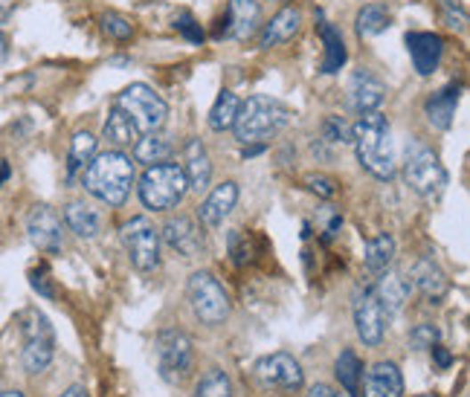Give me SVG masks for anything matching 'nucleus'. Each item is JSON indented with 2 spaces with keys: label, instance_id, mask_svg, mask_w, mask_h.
<instances>
[{
  "label": "nucleus",
  "instance_id": "nucleus-1",
  "mask_svg": "<svg viewBox=\"0 0 470 397\" xmlns=\"http://www.w3.org/2000/svg\"><path fill=\"white\" fill-rule=\"evenodd\" d=\"M352 142L357 160L369 174L377 180L395 177V145H392V131L384 113L366 110L361 122L352 128Z\"/></svg>",
  "mask_w": 470,
  "mask_h": 397
},
{
  "label": "nucleus",
  "instance_id": "nucleus-2",
  "mask_svg": "<svg viewBox=\"0 0 470 397\" xmlns=\"http://www.w3.org/2000/svg\"><path fill=\"white\" fill-rule=\"evenodd\" d=\"M85 189L108 207H122L134 186V163L122 151H105L93 157L82 177Z\"/></svg>",
  "mask_w": 470,
  "mask_h": 397
},
{
  "label": "nucleus",
  "instance_id": "nucleus-3",
  "mask_svg": "<svg viewBox=\"0 0 470 397\" xmlns=\"http://www.w3.org/2000/svg\"><path fill=\"white\" fill-rule=\"evenodd\" d=\"M288 122H290V110L279 99L250 96L247 101H241L239 113H235L232 131L241 145H264L276 134H282Z\"/></svg>",
  "mask_w": 470,
  "mask_h": 397
},
{
  "label": "nucleus",
  "instance_id": "nucleus-4",
  "mask_svg": "<svg viewBox=\"0 0 470 397\" xmlns=\"http://www.w3.org/2000/svg\"><path fill=\"white\" fill-rule=\"evenodd\" d=\"M186 174L177 163H157L145 168L140 180V200L154 212H169L186 198Z\"/></svg>",
  "mask_w": 470,
  "mask_h": 397
},
{
  "label": "nucleus",
  "instance_id": "nucleus-5",
  "mask_svg": "<svg viewBox=\"0 0 470 397\" xmlns=\"http://www.w3.org/2000/svg\"><path fill=\"white\" fill-rule=\"evenodd\" d=\"M20 334H24V351H20V362L29 374L47 371L55 354V334L50 320L38 308H29L20 313Z\"/></svg>",
  "mask_w": 470,
  "mask_h": 397
},
{
  "label": "nucleus",
  "instance_id": "nucleus-6",
  "mask_svg": "<svg viewBox=\"0 0 470 397\" xmlns=\"http://www.w3.org/2000/svg\"><path fill=\"white\" fill-rule=\"evenodd\" d=\"M114 105L119 110H126L131 122L137 125L140 134H154L163 128L166 117H169V105H166V99L160 93H154V87L149 85H128L122 93L117 96Z\"/></svg>",
  "mask_w": 470,
  "mask_h": 397
},
{
  "label": "nucleus",
  "instance_id": "nucleus-7",
  "mask_svg": "<svg viewBox=\"0 0 470 397\" xmlns=\"http://www.w3.org/2000/svg\"><path fill=\"white\" fill-rule=\"evenodd\" d=\"M404 177H407V186L427 200L439 198L447 186V172L439 160V154L424 149V145H412V149H407Z\"/></svg>",
  "mask_w": 470,
  "mask_h": 397
},
{
  "label": "nucleus",
  "instance_id": "nucleus-8",
  "mask_svg": "<svg viewBox=\"0 0 470 397\" xmlns=\"http://www.w3.org/2000/svg\"><path fill=\"white\" fill-rule=\"evenodd\" d=\"M186 296L192 304L195 316L204 325H223L230 316V296L227 290L218 285L215 276L209 273H192L186 285Z\"/></svg>",
  "mask_w": 470,
  "mask_h": 397
},
{
  "label": "nucleus",
  "instance_id": "nucleus-9",
  "mask_svg": "<svg viewBox=\"0 0 470 397\" xmlns=\"http://www.w3.org/2000/svg\"><path fill=\"white\" fill-rule=\"evenodd\" d=\"M122 247L131 258V264L140 273H151L160 267V232L154 230L149 218H131L122 226Z\"/></svg>",
  "mask_w": 470,
  "mask_h": 397
},
{
  "label": "nucleus",
  "instance_id": "nucleus-10",
  "mask_svg": "<svg viewBox=\"0 0 470 397\" xmlns=\"http://www.w3.org/2000/svg\"><path fill=\"white\" fill-rule=\"evenodd\" d=\"M157 362H160L163 380H186L189 371H192V343H189V336L177 328L160 331V336H157Z\"/></svg>",
  "mask_w": 470,
  "mask_h": 397
},
{
  "label": "nucleus",
  "instance_id": "nucleus-11",
  "mask_svg": "<svg viewBox=\"0 0 470 397\" xmlns=\"http://www.w3.org/2000/svg\"><path fill=\"white\" fill-rule=\"evenodd\" d=\"M386 320H389V313L384 311V304H380L372 288L357 293L354 296V325H357V334H361L366 345H377L380 339H384Z\"/></svg>",
  "mask_w": 470,
  "mask_h": 397
},
{
  "label": "nucleus",
  "instance_id": "nucleus-12",
  "mask_svg": "<svg viewBox=\"0 0 470 397\" xmlns=\"http://www.w3.org/2000/svg\"><path fill=\"white\" fill-rule=\"evenodd\" d=\"M255 377H259L262 385H267V389H285V392H294L305 383L302 366L290 354L262 357L259 362H255Z\"/></svg>",
  "mask_w": 470,
  "mask_h": 397
},
{
  "label": "nucleus",
  "instance_id": "nucleus-13",
  "mask_svg": "<svg viewBox=\"0 0 470 397\" xmlns=\"http://www.w3.org/2000/svg\"><path fill=\"white\" fill-rule=\"evenodd\" d=\"M27 235L41 253H61L64 247V226L61 218L50 207H36L27 218Z\"/></svg>",
  "mask_w": 470,
  "mask_h": 397
},
{
  "label": "nucleus",
  "instance_id": "nucleus-14",
  "mask_svg": "<svg viewBox=\"0 0 470 397\" xmlns=\"http://www.w3.org/2000/svg\"><path fill=\"white\" fill-rule=\"evenodd\" d=\"M221 24H223V36H230L235 41H247L262 27V6L255 0H230L227 18Z\"/></svg>",
  "mask_w": 470,
  "mask_h": 397
},
{
  "label": "nucleus",
  "instance_id": "nucleus-15",
  "mask_svg": "<svg viewBox=\"0 0 470 397\" xmlns=\"http://www.w3.org/2000/svg\"><path fill=\"white\" fill-rule=\"evenodd\" d=\"M361 397H404V374L395 362H375L361 383Z\"/></svg>",
  "mask_w": 470,
  "mask_h": 397
},
{
  "label": "nucleus",
  "instance_id": "nucleus-16",
  "mask_svg": "<svg viewBox=\"0 0 470 397\" xmlns=\"http://www.w3.org/2000/svg\"><path fill=\"white\" fill-rule=\"evenodd\" d=\"M407 50H409V59H412V67H416V73L433 76L435 67H439V61H442L444 41L439 36H433V32H409Z\"/></svg>",
  "mask_w": 470,
  "mask_h": 397
},
{
  "label": "nucleus",
  "instance_id": "nucleus-17",
  "mask_svg": "<svg viewBox=\"0 0 470 397\" xmlns=\"http://www.w3.org/2000/svg\"><path fill=\"white\" fill-rule=\"evenodd\" d=\"M163 238L177 255L183 258H195L200 249H204V235H200V226L181 215V218H172L169 223L163 226Z\"/></svg>",
  "mask_w": 470,
  "mask_h": 397
},
{
  "label": "nucleus",
  "instance_id": "nucleus-18",
  "mask_svg": "<svg viewBox=\"0 0 470 397\" xmlns=\"http://www.w3.org/2000/svg\"><path fill=\"white\" fill-rule=\"evenodd\" d=\"M235 203H239V183H232V180H227V183H221L209 191V198L200 203L198 209V218L204 226H221L223 218L235 209Z\"/></svg>",
  "mask_w": 470,
  "mask_h": 397
},
{
  "label": "nucleus",
  "instance_id": "nucleus-19",
  "mask_svg": "<svg viewBox=\"0 0 470 397\" xmlns=\"http://www.w3.org/2000/svg\"><path fill=\"white\" fill-rule=\"evenodd\" d=\"M409 288H416L421 296L430 299V302H442L447 296V290H450V285H447V276L442 273V267L435 264V261H430V258H418L416 264H412Z\"/></svg>",
  "mask_w": 470,
  "mask_h": 397
},
{
  "label": "nucleus",
  "instance_id": "nucleus-20",
  "mask_svg": "<svg viewBox=\"0 0 470 397\" xmlns=\"http://www.w3.org/2000/svg\"><path fill=\"white\" fill-rule=\"evenodd\" d=\"M349 93H352V105L361 113L377 110L386 99V85L372 70H357L349 82Z\"/></svg>",
  "mask_w": 470,
  "mask_h": 397
},
{
  "label": "nucleus",
  "instance_id": "nucleus-21",
  "mask_svg": "<svg viewBox=\"0 0 470 397\" xmlns=\"http://www.w3.org/2000/svg\"><path fill=\"white\" fill-rule=\"evenodd\" d=\"M183 174H186V186L192 191H204L212 180V163H209V154L204 149L200 140H189L186 149H183Z\"/></svg>",
  "mask_w": 470,
  "mask_h": 397
},
{
  "label": "nucleus",
  "instance_id": "nucleus-22",
  "mask_svg": "<svg viewBox=\"0 0 470 397\" xmlns=\"http://www.w3.org/2000/svg\"><path fill=\"white\" fill-rule=\"evenodd\" d=\"M458 93H462V85H447L442 87L439 93H433L427 99V119L433 128L439 131H447L453 125V117H456V108H458Z\"/></svg>",
  "mask_w": 470,
  "mask_h": 397
},
{
  "label": "nucleus",
  "instance_id": "nucleus-23",
  "mask_svg": "<svg viewBox=\"0 0 470 397\" xmlns=\"http://www.w3.org/2000/svg\"><path fill=\"white\" fill-rule=\"evenodd\" d=\"M302 15L296 6H285L271 18V24H264L262 29V47H276V44L290 41L299 32Z\"/></svg>",
  "mask_w": 470,
  "mask_h": 397
},
{
  "label": "nucleus",
  "instance_id": "nucleus-24",
  "mask_svg": "<svg viewBox=\"0 0 470 397\" xmlns=\"http://www.w3.org/2000/svg\"><path fill=\"white\" fill-rule=\"evenodd\" d=\"M64 223L70 226V232H76L78 238H85V241H91V238H96L99 230H102V218H99V212L85 200L67 203L64 207Z\"/></svg>",
  "mask_w": 470,
  "mask_h": 397
},
{
  "label": "nucleus",
  "instance_id": "nucleus-25",
  "mask_svg": "<svg viewBox=\"0 0 470 397\" xmlns=\"http://www.w3.org/2000/svg\"><path fill=\"white\" fill-rule=\"evenodd\" d=\"M102 134H105V140H108L110 145H117V149H134V142L142 137V134L137 131V125L131 122L128 113L119 110L117 105L110 108Z\"/></svg>",
  "mask_w": 470,
  "mask_h": 397
},
{
  "label": "nucleus",
  "instance_id": "nucleus-26",
  "mask_svg": "<svg viewBox=\"0 0 470 397\" xmlns=\"http://www.w3.org/2000/svg\"><path fill=\"white\" fill-rule=\"evenodd\" d=\"M320 38H322V64H320V73H337L340 67L345 64V41L340 36L337 27L331 24H320Z\"/></svg>",
  "mask_w": 470,
  "mask_h": 397
},
{
  "label": "nucleus",
  "instance_id": "nucleus-27",
  "mask_svg": "<svg viewBox=\"0 0 470 397\" xmlns=\"http://www.w3.org/2000/svg\"><path fill=\"white\" fill-rule=\"evenodd\" d=\"M372 290H375V296L380 299V304H384V311L389 316L404 308V302L409 296V285L401 276H395V273H384L377 279V285Z\"/></svg>",
  "mask_w": 470,
  "mask_h": 397
},
{
  "label": "nucleus",
  "instance_id": "nucleus-28",
  "mask_svg": "<svg viewBox=\"0 0 470 397\" xmlns=\"http://www.w3.org/2000/svg\"><path fill=\"white\" fill-rule=\"evenodd\" d=\"M392 258H395V238L392 235L384 232V235H377L366 244L363 264L372 276H384L389 270V264H392Z\"/></svg>",
  "mask_w": 470,
  "mask_h": 397
},
{
  "label": "nucleus",
  "instance_id": "nucleus-29",
  "mask_svg": "<svg viewBox=\"0 0 470 397\" xmlns=\"http://www.w3.org/2000/svg\"><path fill=\"white\" fill-rule=\"evenodd\" d=\"M334 374H337V380L345 392L352 397H361V383H363V362L361 357L354 354L352 348H345L343 354L334 362Z\"/></svg>",
  "mask_w": 470,
  "mask_h": 397
},
{
  "label": "nucleus",
  "instance_id": "nucleus-30",
  "mask_svg": "<svg viewBox=\"0 0 470 397\" xmlns=\"http://www.w3.org/2000/svg\"><path fill=\"white\" fill-rule=\"evenodd\" d=\"M172 157V142L160 137V134H145L137 142H134V160L145 163V166H157V163H166Z\"/></svg>",
  "mask_w": 470,
  "mask_h": 397
},
{
  "label": "nucleus",
  "instance_id": "nucleus-31",
  "mask_svg": "<svg viewBox=\"0 0 470 397\" xmlns=\"http://www.w3.org/2000/svg\"><path fill=\"white\" fill-rule=\"evenodd\" d=\"M96 157V137L91 131H78L70 140V154H67V174H76Z\"/></svg>",
  "mask_w": 470,
  "mask_h": 397
},
{
  "label": "nucleus",
  "instance_id": "nucleus-32",
  "mask_svg": "<svg viewBox=\"0 0 470 397\" xmlns=\"http://www.w3.org/2000/svg\"><path fill=\"white\" fill-rule=\"evenodd\" d=\"M239 108H241L239 96H235L232 90H221L218 99H215V105H212V110H209V128L218 131V134L221 131H230Z\"/></svg>",
  "mask_w": 470,
  "mask_h": 397
},
{
  "label": "nucleus",
  "instance_id": "nucleus-33",
  "mask_svg": "<svg viewBox=\"0 0 470 397\" xmlns=\"http://www.w3.org/2000/svg\"><path fill=\"white\" fill-rule=\"evenodd\" d=\"M386 27H389V12L384 6L369 4L357 12V36L361 38H375L380 32H386Z\"/></svg>",
  "mask_w": 470,
  "mask_h": 397
},
{
  "label": "nucleus",
  "instance_id": "nucleus-34",
  "mask_svg": "<svg viewBox=\"0 0 470 397\" xmlns=\"http://www.w3.org/2000/svg\"><path fill=\"white\" fill-rule=\"evenodd\" d=\"M195 397H232V383L221 369H209L195 385Z\"/></svg>",
  "mask_w": 470,
  "mask_h": 397
},
{
  "label": "nucleus",
  "instance_id": "nucleus-35",
  "mask_svg": "<svg viewBox=\"0 0 470 397\" xmlns=\"http://www.w3.org/2000/svg\"><path fill=\"white\" fill-rule=\"evenodd\" d=\"M102 32L114 41H128L134 36V24L119 12H105L102 15Z\"/></svg>",
  "mask_w": 470,
  "mask_h": 397
},
{
  "label": "nucleus",
  "instance_id": "nucleus-36",
  "mask_svg": "<svg viewBox=\"0 0 470 397\" xmlns=\"http://www.w3.org/2000/svg\"><path fill=\"white\" fill-rule=\"evenodd\" d=\"M322 140L337 145V142H352V128L340 117H328L322 122Z\"/></svg>",
  "mask_w": 470,
  "mask_h": 397
},
{
  "label": "nucleus",
  "instance_id": "nucleus-37",
  "mask_svg": "<svg viewBox=\"0 0 470 397\" xmlns=\"http://www.w3.org/2000/svg\"><path fill=\"white\" fill-rule=\"evenodd\" d=\"M435 343H439V328L435 325H416L409 331V345L412 348H418V351H424V348H433Z\"/></svg>",
  "mask_w": 470,
  "mask_h": 397
},
{
  "label": "nucleus",
  "instance_id": "nucleus-38",
  "mask_svg": "<svg viewBox=\"0 0 470 397\" xmlns=\"http://www.w3.org/2000/svg\"><path fill=\"white\" fill-rule=\"evenodd\" d=\"M174 27H177V32L186 38V41H192V44H200L204 41V29H200V24L198 20L189 15V12H181L177 15V20H174Z\"/></svg>",
  "mask_w": 470,
  "mask_h": 397
},
{
  "label": "nucleus",
  "instance_id": "nucleus-39",
  "mask_svg": "<svg viewBox=\"0 0 470 397\" xmlns=\"http://www.w3.org/2000/svg\"><path fill=\"white\" fill-rule=\"evenodd\" d=\"M29 285H32V290H38L41 296H47V299L55 296V290H53V285H50V276H47V267L32 270V273H29Z\"/></svg>",
  "mask_w": 470,
  "mask_h": 397
},
{
  "label": "nucleus",
  "instance_id": "nucleus-40",
  "mask_svg": "<svg viewBox=\"0 0 470 397\" xmlns=\"http://www.w3.org/2000/svg\"><path fill=\"white\" fill-rule=\"evenodd\" d=\"M230 253H232V258H235V264H244V261L250 258L247 244L241 247V230H232V232H230Z\"/></svg>",
  "mask_w": 470,
  "mask_h": 397
},
{
  "label": "nucleus",
  "instance_id": "nucleus-41",
  "mask_svg": "<svg viewBox=\"0 0 470 397\" xmlns=\"http://www.w3.org/2000/svg\"><path fill=\"white\" fill-rule=\"evenodd\" d=\"M308 186H311V191H317L320 198H334V180H328V177H308Z\"/></svg>",
  "mask_w": 470,
  "mask_h": 397
},
{
  "label": "nucleus",
  "instance_id": "nucleus-42",
  "mask_svg": "<svg viewBox=\"0 0 470 397\" xmlns=\"http://www.w3.org/2000/svg\"><path fill=\"white\" fill-rule=\"evenodd\" d=\"M430 351H433V357H435V362H439L442 369H447V366H450V362H453V354H450V351H447V348H442L439 343H435Z\"/></svg>",
  "mask_w": 470,
  "mask_h": 397
},
{
  "label": "nucleus",
  "instance_id": "nucleus-43",
  "mask_svg": "<svg viewBox=\"0 0 470 397\" xmlns=\"http://www.w3.org/2000/svg\"><path fill=\"white\" fill-rule=\"evenodd\" d=\"M305 397H340V394L334 392L331 385H326V383H317V385H311Z\"/></svg>",
  "mask_w": 470,
  "mask_h": 397
},
{
  "label": "nucleus",
  "instance_id": "nucleus-44",
  "mask_svg": "<svg viewBox=\"0 0 470 397\" xmlns=\"http://www.w3.org/2000/svg\"><path fill=\"white\" fill-rule=\"evenodd\" d=\"M444 9H447V24H450V27H458V29H462V27L467 24L465 12H453V6H450V4H444Z\"/></svg>",
  "mask_w": 470,
  "mask_h": 397
},
{
  "label": "nucleus",
  "instance_id": "nucleus-45",
  "mask_svg": "<svg viewBox=\"0 0 470 397\" xmlns=\"http://www.w3.org/2000/svg\"><path fill=\"white\" fill-rule=\"evenodd\" d=\"M12 177V166H9L6 160H0V189L6 186V180Z\"/></svg>",
  "mask_w": 470,
  "mask_h": 397
},
{
  "label": "nucleus",
  "instance_id": "nucleus-46",
  "mask_svg": "<svg viewBox=\"0 0 470 397\" xmlns=\"http://www.w3.org/2000/svg\"><path fill=\"white\" fill-rule=\"evenodd\" d=\"M61 397H91V392H87L85 385H70V389H67Z\"/></svg>",
  "mask_w": 470,
  "mask_h": 397
},
{
  "label": "nucleus",
  "instance_id": "nucleus-47",
  "mask_svg": "<svg viewBox=\"0 0 470 397\" xmlns=\"http://www.w3.org/2000/svg\"><path fill=\"white\" fill-rule=\"evenodd\" d=\"M0 55H6V36L0 32Z\"/></svg>",
  "mask_w": 470,
  "mask_h": 397
},
{
  "label": "nucleus",
  "instance_id": "nucleus-48",
  "mask_svg": "<svg viewBox=\"0 0 470 397\" xmlns=\"http://www.w3.org/2000/svg\"><path fill=\"white\" fill-rule=\"evenodd\" d=\"M0 397H24V394H20V392H4Z\"/></svg>",
  "mask_w": 470,
  "mask_h": 397
},
{
  "label": "nucleus",
  "instance_id": "nucleus-49",
  "mask_svg": "<svg viewBox=\"0 0 470 397\" xmlns=\"http://www.w3.org/2000/svg\"><path fill=\"white\" fill-rule=\"evenodd\" d=\"M6 12H9V9H6V6H0V18H4Z\"/></svg>",
  "mask_w": 470,
  "mask_h": 397
},
{
  "label": "nucleus",
  "instance_id": "nucleus-50",
  "mask_svg": "<svg viewBox=\"0 0 470 397\" xmlns=\"http://www.w3.org/2000/svg\"><path fill=\"white\" fill-rule=\"evenodd\" d=\"M418 397H435V394H418Z\"/></svg>",
  "mask_w": 470,
  "mask_h": 397
}]
</instances>
